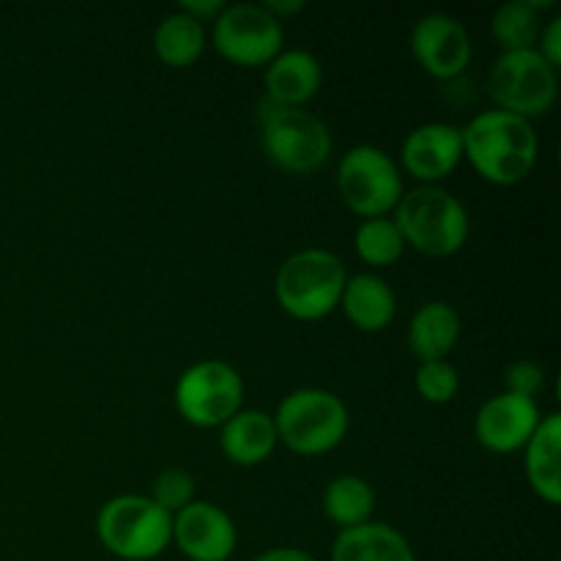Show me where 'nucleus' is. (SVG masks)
I'll list each match as a JSON object with an SVG mask.
<instances>
[{"label":"nucleus","instance_id":"423d86ee","mask_svg":"<svg viewBox=\"0 0 561 561\" xmlns=\"http://www.w3.org/2000/svg\"><path fill=\"white\" fill-rule=\"evenodd\" d=\"M351 416L343 400L329 389H296L279 403L274 414L277 442L290 453L316 458L337 449L348 436Z\"/></svg>","mask_w":561,"mask_h":561},{"label":"nucleus","instance_id":"f3484780","mask_svg":"<svg viewBox=\"0 0 561 561\" xmlns=\"http://www.w3.org/2000/svg\"><path fill=\"white\" fill-rule=\"evenodd\" d=\"M524 453L526 480L531 491L546 504L557 507L561 502V414L553 411L542 416Z\"/></svg>","mask_w":561,"mask_h":561},{"label":"nucleus","instance_id":"4be33fe9","mask_svg":"<svg viewBox=\"0 0 561 561\" xmlns=\"http://www.w3.org/2000/svg\"><path fill=\"white\" fill-rule=\"evenodd\" d=\"M557 9L553 0L537 3V0H510L499 5L491 20V33L502 53H520V49H535L542 31V11Z\"/></svg>","mask_w":561,"mask_h":561},{"label":"nucleus","instance_id":"7c9ffc66","mask_svg":"<svg viewBox=\"0 0 561 561\" xmlns=\"http://www.w3.org/2000/svg\"><path fill=\"white\" fill-rule=\"evenodd\" d=\"M263 9L283 22V16L299 14V11L305 9V3H301V0H266V3H263Z\"/></svg>","mask_w":561,"mask_h":561},{"label":"nucleus","instance_id":"6e6552de","mask_svg":"<svg viewBox=\"0 0 561 561\" xmlns=\"http://www.w3.org/2000/svg\"><path fill=\"white\" fill-rule=\"evenodd\" d=\"M488 88L496 110L531 121L557 104L559 71L537 49L502 53L493 60Z\"/></svg>","mask_w":561,"mask_h":561},{"label":"nucleus","instance_id":"c756f323","mask_svg":"<svg viewBox=\"0 0 561 561\" xmlns=\"http://www.w3.org/2000/svg\"><path fill=\"white\" fill-rule=\"evenodd\" d=\"M252 561H318L316 557H310L307 551H301V548H268V551L257 553Z\"/></svg>","mask_w":561,"mask_h":561},{"label":"nucleus","instance_id":"f03ea898","mask_svg":"<svg viewBox=\"0 0 561 561\" xmlns=\"http://www.w3.org/2000/svg\"><path fill=\"white\" fill-rule=\"evenodd\" d=\"M392 219L405 247H414L427 257L458 255L471 233L466 206L442 186H416L403 192Z\"/></svg>","mask_w":561,"mask_h":561},{"label":"nucleus","instance_id":"cd10ccee","mask_svg":"<svg viewBox=\"0 0 561 561\" xmlns=\"http://www.w3.org/2000/svg\"><path fill=\"white\" fill-rule=\"evenodd\" d=\"M535 49L548 60V64L553 66V69L559 71V66H561V16H553V20H548L546 25H542Z\"/></svg>","mask_w":561,"mask_h":561},{"label":"nucleus","instance_id":"a211bd4d","mask_svg":"<svg viewBox=\"0 0 561 561\" xmlns=\"http://www.w3.org/2000/svg\"><path fill=\"white\" fill-rule=\"evenodd\" d=\"M340 307L359 332L376 334L394 321L398 299L387 279H381L378 274H356L345 283Z\"/></svg>","mask_w":561,"mask_h":561},{"label":"nucleus","instance_id":"5701e85b","mask_svg":"<svg viewBox=\"0 0 561 561\" xmlns=\"http://www.w3.org/2000/svg\"><path fill=\"white\" fill-rule=\"evenodd\" d=\"M373 510H376V491L370 482L356 474L334 477L323 491V513L334 526H340V531L370 524Z\"/></svg>","mask_w":561,"mask_h":561},{"label":"nucleus","instance_id":"b1692460","mask_svg":"<svg viewBox=\"0 0 561 561\" xmlns=\"http://www.w3.org/2000/svg\"><path fill=\"white\" fill-rule=\"evenodd\" d=\"M354 250L359 261H365L373 268H387L403 257L405 241L400 236L398 225L389 217L362 219V225L354 233Z\"/></svg>","mask_w":561,"mask_h":561},{"label":"nucleus","instance_id":"4468645a","mask_svg":"<svg viewBox=\"0 0 561 561\" xmlns=\"http://www.w3.org/2000/svg\"><path fill=\"white\" fill-rule=\"evenodd\" d=\"M540 405L531 398L502 392L496 398L485 400L474 416L477 442L496 455L518 453L535 436L540 425Z\"/></svg>","mask_w":561,"mask_h":561},{"label":"nucleus","instance_id":"0eeeda50","mask_svg":"<svg viewBox=\"0 0 561 561\" xmlns=\"http://www.w3.org/2000/svg\"><path fill=\"white\" fill-rule=\"evenodd\" d=\"M340 201L362 219L387 217L403 197V173L378 146H354L337 168Z\"/></svg>","mask_w":561,"mask_h":561},{"label":"nucleus","instance_id":"ddd939ff","mask_svg":"<svg viewBox=\"0 0 561 561\" xmlns=\"http://www.w3.org/2000/svg\"><path fill=\"white\" fill-rule=\"evenodd\" d=\"M173 542L190 561H228L239 542V531L222 507L192 502L173 515Z\"/></svg>","mask_w":561,"mask_h":561},{"label":"nucleus","instance_id":"2eb2a0df","mask_svg":"<svg viewBox=\"0 0 561 561\" xmlns=\"http://www.w3.org/2000/svg\"><path fill=\"white\" fill-rule=\"evenodd\" d=\"M321 60L307 49H283L263 75L266 99L279 107H305L321 91Z\"/></svg>","mask_w":561,"mask_h":561},{"label":"nucleus","instance_id":"9d476101","mask_svg":"<svg viewBox=\"0 0 561 561\" xmlns=\"http://www.w3.org/2000/svg\"><path fill=\"white\" fill-rule=\"evenodd\" d=\"M214 47L233 66L257 69L283 53V22L268 14L263 3L225 5L214 20Z\"/></svg>","mask_w":561,"mask_h":561},{"label":"nucleus","instance_id":"dca6fc26","mask_svg":"<svg viewBox=\"0 0 561 561\" xmlns=\"http://www.w3.org/2000/svg\"><path fill=\"white\" fill-rule=\"evenodd\" d=\"M219 447L230 463L247 466V469L261 466L263 460L272 458L274 447H277L274 416L261 409H241L222 425Z\"/></svg>","mask_w":561,"mask_h":561},{"label":"nucleus","instance_id":"20e7f679","mask_svg":"<svg viewBox=\"0 0 561 561\" xmlns=\"http://www.w3.org/2000/svg\"><path fill=\"white\" fill-rule=\"evenodd\" d=\"M261 140L268 162L290 175H310L332 157V131L305 107H279L263 99L257 110Z\"/></svg>","mask_w":561,"mask_h":561},{"label":"nucleus","instance_id":"f257e3e1","mask_svg":"<svg viewBox=\"0 0 561 561\" xmlns=\"http://www.w3.org/2000/svg\"><path fill=\"white\" fill-rule=\"evenodd\" d=\"M463 159L496 186L526 181L540 159V137L531 121L504 110H485L463 126Z\"/></svg>","mask_w":561,"mask_h":561},{"label":"nucleus","instance_id":"39448f33","mask_svg":"<svg viewBox=\"0 0 561 561\" xmlns=\"http://www.w3.org/2000/svg\"><path fill=\"white\" fill-rule=\"evenodd\" d=\"M96 535L113 557L124 561H151L173 542V515L164 513L151 496L124 493L102 504Z\"/></svg>","mask_w":561,"mask_h":561},{"label":"nucleus","instance_id":"7ed1b4c3","mask_svg":"<svg viewBox=\"0 0 561 561\" xmlns=\"http://www.w3.org/2000/svg\"><path fill=\"white\" fill-rule=\"evenodd\" d=\"M345 283L348 272L332 250L307 247L285 257L277 272L274 294L290 318L310 323L337 310Z\"/></svg>","mask_w":561,"mask_h":561},{"label":"nucleus","instance_id":"a878e982","mask_svg":"<svg viewBox=\"0 0 561 561\" xmlns=\"http://www.w3.org/2000/svg\"><path fill=\"white\" fill-rule=\"evenodd\" d=\"M151 499L153 504H159V507L164 510V513H181L186 504L195 502V480H192L190 471L184 469H164L162 474L153 480Z\"/></svg>","mask_w":561,"mask_h":561},{"label":"nucleus","instance_id":"9b49d317","mask_svg":"<svg viewBox=\"0 0 561 561\" xmlns=\"http://www.w3.org/2000/svg\"><path fill=\"white\" fill-rule=\"evenodd\" d=\"M411 53L425 75L455 80L469 69L474 47L463 22L449 14H425L411 31Z\"/></svg>","mask_w":561,"mask_h":561},{"label":"nucleus","instance_id":"aec40b11","mask_svg":"<svg viewBox=\"0 0 561 561\" xmlns=\"http://www.w3.org/2000/svg\"><path fill=\"white\" fill-rule=\"evenodd\" d=\"M332 561H416L411 542L389 524H362L340 531Z\"/></svg>","mask_w":561,"mask_h":561},{"label":"nucleus","instance_id":"412c9836","mask_svg":"<svg viewBox=\"0 0 561 561\" xmlns=\"http://www.w3.org/2000/svg\"><path fill=\"white\" fill-rule=\"evenodd\" d=\"M206 25L184 11L168 14L153 31V53L170 69H190L206 53Z\"/></svg>","mask_w":561,"mask_h":561},{"label":"nucleus","instance_id":"bb28decb","mask_svg":"<svg viewBox=\"0 0 561 561\" xmlns=\"http://www.w3.org/2000/svg\"><path fill=\"white\" fill-rule=\"evenodd\" d=\"M504 383H507V392L537 400V394H542L546 389V370L531 359L513 362L504 373Z\"/></svg>","mask_w":561,"mask_h":561},{"label":"nucleus","instance_id":"393cba45","mask_svg":"<svg viewBox=\"0 0 561 561\" xmlns=\"http://www.w3.org/2000/svg\"><path fill=\"white\" fill-rule=\"evenodd\" d=\"M416 392L425 403L433 405H444L453 403L458 398L460 389V376L458 367L447 359H436V362H422L420 370H416Z\"/></svg>","mask_w":561,"mask_h":561},{"label":"nucleus","instance_id":"f8f14e48","mask_svg":"<svg viewBox=\"0 0 561 561\" xmlns=\"http://www.w3.org/2000/svg\"><path fill=\"white\" fill-rule=\"evenodd\" d=\"M400 162L422 186H436L449 179L463 162V131L460 126L431 121L409 131L400 148Z\"/></svg>","mask_w":561,"mask_h":561},{"label":"nucleus","instance_id":"6ab92c4d","mask_svg":"<svg viewBox=\"0 0 561 561\" xmlns=\"http://www.w3.org/2000/svg\"><path fill=\"white\" fill-rule=\"evenodd\" d=\"M463 323L458 310L447 301H425L420 310L411 316L409 323V345L420 362L447 359L458 345Z\"/></svg>","mask_w":561,"mask_h":561},{"label":"nucleus","instance_id":"c85d7f7f","mask_svg":"<svg viewBox=\"0 0 561 561\" xmlns=\"http://www.w3.org/2000/svg\"><path fill=\"white\" fill-rule=\"evenodd\" d=\"M179 11H184L186 16H192V20H197L206 25L208 20L214 22L219 14H222L225 3L222 0H184V3L179 5Z\"/></svg>","mask_w":561,"mask_h":561},{"label":"nucleus","instance_id":"1a4fd4ad","mask_svg":"<svg viewBox=\"0 0 561 561\" xmlns=\"http://www.w3.org/2000/svg\"><path fill=\"white\" fill-rule=\"evenodd\" d=\"M173 398L181 420L201 431H211L239 414L244 403V381L228 362L203 359L181 373Z\"/></svg>","mask_w":561,"mask_h":561}]
</instances>
